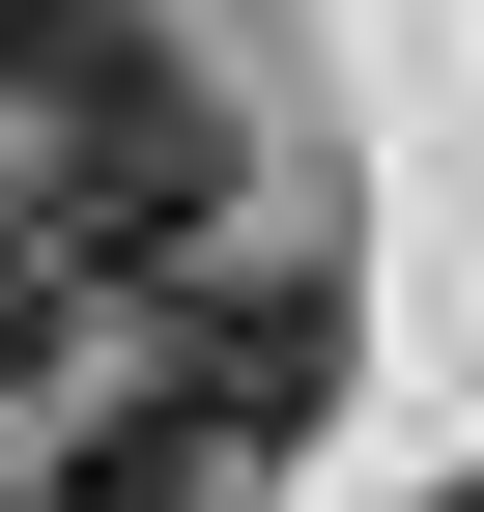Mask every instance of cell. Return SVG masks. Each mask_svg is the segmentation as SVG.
Listing matches in <instances>:
<instances>
[{
    "instance_id": "6da1fadb",
    "label": "cell",
    "mask_w": 484,
    "mask_h": 512,
    "mask_svg": "<svg viewBox=\"0 0 484 512\" xmlns=\"http://www.w3.org/2000/svg\"><path fill=\"white\" fill-rule=\"evenodd\" d=\"M0 143H29L0 200L86 256V285H143V256H200V228H228V86H200V57H143V29H114L57 114H0Z\"/></svg>"
},
{
    "instance_id": "7a4b0ae2",
    "label": "cell",
    "mask_w": 484,
    "mask_h": 512,
    "mask_svg": "<svg viewBox=\"0 0 484 512\" xmlns=\"http://www.w3.org/2000/svg\"><path fill=\"white\" fill-rule=\"evenodd\" d=\"M171 399H200V427H257V456H285V427L342 399V285H314V256H257V285H200V342H171Z\"/></svg>"
},
{
    "instance_id": "3957f363",
    "label": "cell",
    "mask_w": 484,
    "mask_h": 512,
    "mask_svg": "<svg viewBox=\"0 0 484 512\" xmlns=\"http://www.w3.org/2000/svg\"><path fill=\"white\" fill-rule=\"evenodd\" d=\"M228 484H257V427H200L171 370H143L114 427H57V456H29V512H228Z\"/></svg>"
},
{
    "instance_id": "277c9868",
    "label": "cell",
    "mask_w": 484,
    "mask_h": 512,
    "mask_svg": "<svg viewBox=\"0 0 484 512\" xmlns=\"http://www.w3.org/2000/svg\"><path fill=\"white\" fill-rule=\"evenodd\" d=\"M57 342H86V256H57L29 200H0V370H57Z\"/></svg>"
},
{
    "instance_id": "5b68a950",
    "label": "cell",
    "mask_w": 484,
    "mask_h": 512,
    "mask_svg": "<svg viewBox=\"0 0 484 512\" xmlns=\"http://www.w3.org/2000/svg\"><path fill=\"white\" fill-rule=\"evenodd\" d=\"M456 512H484V484H456Z\"/></svg>"
}]
</instances>
